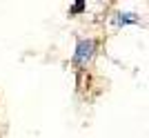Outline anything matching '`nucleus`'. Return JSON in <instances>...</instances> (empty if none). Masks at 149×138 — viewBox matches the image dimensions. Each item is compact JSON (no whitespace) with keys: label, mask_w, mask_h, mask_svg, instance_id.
<instances>
[{"label":"nucleus","mask_w":149,"mask_h":138,"mask_svg":"<svg viewBox=\"0 0 149 138\" xmlns=\"http://www.w3.org/2000/svg\"><path fill=\"white\" fill-rule=\"evenodd\" d=\"M93 49H96V43L91 38L87 40H78L76 45V54H74V63L76 65H87L89 60L93 58Z\"/></svg>","instance_id":"1"},{"label":"nucleus","mask_w":149,"mask_h":138,"mask_svg":"<svg viewBox=\"0 0 149 138\" xmlns=\"http://www.w3.org/2000/svg\"><path fill=\"white\" fill-rule=\"evenodd\" d=\"M138 16L136 13H118V16H116V25H136L138 22Z\"/></svg>","instance_id":"2"},{"label":"nucleus","mask_w":149,"mask_h":138,"mask_svg":"<svg viewBox=\"0 0 149 138\" xmlns=\"http://www.w3.org/2000/svg\"><path fill=\"white\" fill-rule=\"evenodd\" d=\"M80 11H85V2H82V0H80V2H76V5L71 7V13H80Z\"/></svg>","instance_id":"3"}]
</instances>
